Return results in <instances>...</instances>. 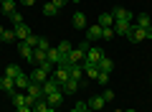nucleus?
I'll return each instance as SVG.
<instances>
[{"instance_id": "f257e3e1", "label": "nucleus", "mask_w": 152, "mask_h": 112, "mask_svg": "<svg viewBox=\"0 0 152 112\" xmlns=\"http://www.w3.org/2000/svg\"><path fill=\"white\" fill-rule=\"evenodd\" d=\"M89 41H84L81 46H76V48H71L69 51V56H66V61H69V64H81L84 59H86V51H89Z\"/></svg>"}, {"instance_id": "f03ea898", "label": "nucleus", "mask_w": 152, "mask_h": 112, "mask_svg": "<svg viewBox=\"0 0 152 112\" xmlns=\"http://www.w3.org/2000/svg\"><path fill=\"white\" fill-rule=\"evenodd\" d=\"M69 66H71L69 61H66V64H61V66H56V71H53V76H51V79H53L58 87H64L66 82L71 79V74H69Z\"/></svg>"}, {"instance_id": "7ed1b4c3", "label": "nucleus", "mask_w": 152, "mask_h": 112, "mask_svg": "<svg viewBox=\"0 0 152 112\" xmlns=\"http://www.w3.org/2000/svg\"><path fill=\"white\" fill-rule=\"evenodd\" d=\"M112 18L114 21H127V23H134V13L127 10V8H114L112 10Z\"/></svg>"}, {"instance_id": "20e7f679", "label": "nucleus", "mask_w": 152, "mask_h": 112, "mask_svg": "<svg viewBox=\"0 0 152 112\" xmlns=\"http://www.w3.org/2000/svg\"><path fill=\"white\" fill-rule=\"evenodd\" d=\"M102 59H104V51H102V48H96V46H91L86 51V59H84L81 64H99Z\"/></svg>"}, {"instance_id": "39448f33", "label": "nucleus", "mask_w": 152, "mask_h": 112, "mask_svg": "<svg viewBox=\"0 0 152 112\" xmlns=\"http://www.w3.org/2000/svg\"><path fill=\"white\" fill-rule=\"evenodd\" d=\"M48 61H51L53 66H61V64H66V53H61L56 46H51V48H48Z\"/></svg>"}, {"instance_id": "423d86ee", "label": "nucleus", "mask_w": 152, "mask_h": 112, "mask_svg": "<svg viewBox=\"0 0 152 112\" xmlns=\"http://www.w3.org/2000/svg\"><path fill=\"white\" fill-rule=\"evenodd\" d=\"M134 28V23H127V21H114V33L117 36H129V31Z\"/></svg>"}, {"instance_id": "0eeeda50", "label": "nucleus", "mask_w": 152, "mask_h": 112, "mask_svg": "<svg viewBox=\"0 0 152 112\" xmlns=\"http://www.w3.org/2000/svg\"><path fill=\"white\" fill-rule=\"evenodd\" d=\"M102 33H104V28L99 26V23H94V26L86 28V41H89V43H91V41H99V38H102Z\"/></svg>"}, {"instance_id": "6e6552de", "label": "nucleus", "mask_w": 152, "mask_h": 112, "mask_svg": "<svg viewBox=\"0 0 152 112\" xmlns=\"http://www.w3.org/2000/svg\"><path fill=\"white\" fill-rule=\"evenodd\" d=\"M26 94H28V97H33V99H41V97H43V87L36 84V82H31V84L26 87Z\"/></svg>"}, {"instance_id": "1a4fd4ad", "label": "nucleus", "mask_w": 152, "mask_h": 112, "mask_svg": "<svg viewBox=\"0 0 152 112\" xmlns=\"http://www.w3.org/2000/svg\"><path fill=\"white\" fill-rule=\"evenodd\" d=\"M127 38H129V41L132 43H140V41H145V38H147V31H145V28H132V31H129V36H127Z\"/></svg>"}, {"instance_id": "9d476101", "label": "nucleus", "mask_w": 152, "mask_h": 112, "mask_svg": "<svg viewBox=\"0 0 152 112\" xmlns=\"http://www.w3.org/2000/svg\"><path fill=\"white\" fill-rule=\"evenodd\" d=\"M51 76H48V71H43L41 66L38 69H33V74H31V82H36V84H43V82H48Z\"/></svg>"}, {"instance_id": "9b49d317", "label": "nucleus", "mask_w": 152, "mask_h": 112, "mask_svg": "<svg viewBox=\"0 0 152 112\" xmlns=\"http://www.w3.org/2000/svg\"><path fill=\"white\" fill-rule=\"evenodd\" d=\"M33 64H38V66H41V64H46V61H48V51H43V48H33Z\"/></svg>"}, {"instance_id": "f8f14e48", "label": "nucleus", "mask_w": 152, "mask_h": 112, "mask_svg": "<svg viewBox=\"0 0 152 112\" xmlns=\"http://www.w3.org/2000/svg\"><path fill=\"white\" fill-rule=\"evenodd\" d=\"M46 102H48L51 107H58L61 102H64V92H61V89H56L53 94H46Z\"/></svg>"}, {"instance_id": "ddd939ff", "label": "nucleus", "mask_w": 152, "mask_h": 112, "mask_svg": "<svg viewBox=\"0 0 152 112\" xmlns=\"http://www.w3.org/2000/svg\"><path fill=\"white\" fill-rule=\"evenodd\" d=\"M0 89L8 92V94H13V92H15V82H13L10 76H0Z\"/></svg>"}, {"instance_id": "4468645a", "label": "nucleus", "mask_w": 152, "mask_h": 112, "mask_svg": "<svg viewBox=\"0 0 152 112\" xmlns=\"http://www.w3.org/2000/svg\"><path fill=\"white\" fill-rule=\"evenodd\" d=\"M13 31H15V38H18V41H26V38L31 36V28H28L26 23H20V26H15Z\"/></svg>"}, {"instance_id": "2eb2a0df", "label": "nucleus", "mask_w": 152, "mask_h": 112, "mask_svg": "<svg viewBox=\"0 0 152 112\" xmlns=\"http://www.w3.org/2000/svg\"><path fill=\"white\" fill-rule=\"evenodd\" d=\"M104 105H107V102H104V97H91V99L86 102V107H89V110H94V112L104 110Z\"/></svg>"}, {"instance_id": "dca6fc26", "label": "nucleus", "mask_w": 152, "mask_h": 112, "mask_svg": "<svg viewBox=\"0 0 152 112\" xmlns=\"http://www.w3.org/2000/svg\"><path fill=\"white\" fill-rule=\"evenodd\" d=\"M134 26H137V28H145V31H147V28L152 26V18L147 16V13H140V16H137V21H134Z\"/></svg>"}, {"instance_id": "f3484780", "label": "nucleus", "mask_w": 152, "mask_h": 112, "mask_svg": "<svg viewBox=\"0 0 152 112\" xmlns=\"http://www.w3.org/2000/svg\"><path fill=\"white\" fill-rule=\"evenodd\" d=\"M18 53H20L23 59H28V61H31V59H33V48H31V46H28V43H26V41H20V43H18Z\"/></svg>"}, {"instance_id": "a211bd4d", "label": "nucleus", "mask_w": 152, "mask_h": 112, "mask_svg": "<svg viewBox=\"0 0 152 112\" xmlns=\"http://www.w3.org/2000/svg\"><path fill=\"white\" fill-rule=\"evenodd\" d=\"M96 23H99L102 28H114V18H112V13H102Z\"/></svg>"}, {"instance_id": "6ab92c4d", "label": "nucleus", "mask_w": 152, "mask_h": 112, "mask_svg": "<svg viewBox=\"0 0 152 112\" xmlns=\"http://www.w3.org/2000/svg\"><path fill=\"white\" fill-rule=\"evenodd\" d=\"M76 89H79V82H76V79H69L64 87H61V92H64V94H76Z\"/></svg>"}, {"instance_id": "aec40b11", "label": "nucleus", "mask_w": 152, "mask_h": 112, "mask_svg": "<svg viewBox=\"0 0 152 112\" xmlns=\"http://www.w3.org/2000/svg\"><path fill=\"white\" fill-rule=\"evenodd\" d=\"M69 74H71V79L79 82V79H81V74H84V66H81V64H71V66H69Z\"/></svg>"}, {"instance_id": "412c9836", "label": "nucleus", "mask_w": 152, "mask_h": 112, "mask_svg": "<svg viewBox=\"0 0 152 112\" xmlns=\"http://www.w3.org/2000/svg\"><path fill=\"white\" fill-rule=\"evenodd\" d=\"M71 23H74V28H86V16L84 13H74Z\"/></svg>"}, {"instance_id": "4be33fe9", "label": "nucleus", "mask_w": 152, "mask_h": 112, "mask_svg": "<svg viewBox=\"0 0 152 112\" xmlns=\"http://www.w3.org/2000/svg\"><path fill=\"white\" fill-rule=\"evenodd\" d=\"M99 71H104V74H112V69H114V64H112V59H107V56H104L102 61H99Z\"/></svg>"}, {"instance_id": "5701e85b", "label": "nucleus", "mask_w": 152, "mask_h": 112, "mask_svg": "<svg viewBox=\"0 0 152 112\" xmlns=\"http://www.w3.org/2000/svg\"><path fill=\"white\" fill-rule=\"evenodd\" d=\"M33 112H51V105L46 102V97H41V99L33 105Z\"/></svg>"}, {"instance_id": "b1692460", "label": "nucleus", "mask_w": 152, "mask_h": 112, "mask_svg": "<svg viewBox=\"0 0 152 112\" xmlns=\"http://www.w3.org/2000/svg\"><path fill=\"white\" fill-rule=\"evenodd\" d=\"M28 84H31V74H23V71H20V74L15 76V87H20V89H26Z\"/></svg>"}, {"instance_id": "393cba45", "label": "nucleus", "mask_w": 152, "mask_h": 112, "mask_svg": "<svg viewBox=\"0 0 152 112\" xmlns=\"http://www.w3.org/2000/svg\"><path fill=\"white\" fill-rule=\"evenodd\" d=\"M41 87H43V97H46V94H53L56 89H61V87L56 84L53 79H48V82H43V84H41Z\"/></svg>"}, {"instance_id": "a878e982", "label": "nucleus", "mask_w": 152, "mask_h": 112, "mask_svg": "<svg viewBox=\"0 0 152 112\" xmlns=\"http://www.w3.org/2000/svg\"><path fill=\"white\" fill-rule=\"evenodd\" d=\"M18 74H20V66H18V64H8V66H5V76H10L13 82H15Z\"/></svg>"}, {"instance_id": "bb28decb", "label": "nucleus", "mask_w": 152, "mask_h": 112, "mask_svg": "<svg viewBox=\"0 0 152 112\" xmlns=\"http://www.w3.org/2000/svg\"><path fill=\"white\" fill-rule=\"evenodd\" d=\"M81 66H84V71H86V76H91V79L99 76V66L96 64H81Z\"/></svg>"}, {"instance_id": "cd10ccee", "label": "nucleus", "mask_w": 152, "mask_h": 112, "mask_svg": "<svg viewBox=\"0 0 152 112\" xmlns=\"http://www.w3.org/2000/svg\"><path fill=\"white\" fill-rule=\"evenodd\" d=\"M13 105H15V110H18V107H23V105H26V97L28 94H23V92H20V94H18V92H13Z\"/></svg>"}, {"instance_id": "c85d7f7f", "label": "nucleus", "mask_w": 152, "mask_h": 112, "mask_svg": "<svg viewBox=\"0 0 152 112\" xmlns=\"http://www.w3.org/2000/svg\"><path fill=\"white\" fill-rule=\"evenodd\" d=\"M0 5H3V13H5V16H13V13H15V0H5V3H0Z\"/></svg>"}, {"instance_id": "c756f323", "label": "nucleus", "mask_w": 152, "mask_h": 112, "mask_svg": "<svg viewBox=\"0 0 152 112\" xmlns=\"http://www.w3.org/2000/svg\"><path fill=\"white\" fill-rule=\"evenodd\" d=\"M56 13H58V8H56L53 3H51V0H48V3H46V5H43V16H56Z\"/></svg>"}, {"instance_id": "7c9ffc66", "label": "nucleus", "mask_w": 152, "mask_h": 112, "mask_svg": "<svg viewBox=\"0 0 152 112\" xmlns=\"http://www.w3.org/2000/svg\"><path fill=\"white\" fill-rule=\"evenodd\" d=\"M13 41H18V38H15V31H5V33H3V41H0V43H13Z\"/></svg>"}, {"instance_id": "2f4dec72", "label": "nucleus", "mask_w": 152, "mask_h": 112, "mask_svg": "<svg viewBox=\"0 0 152 112\" xmlns=\"http://www.w3.org/2000/svg\"><path fill=\"white\" fill-rule=\"evenodd\" d=\"M38 41H41V36H36V33H31V36L26 38V43H28L31 48H36V46H38Z\"/></svg>"}, {"instance_id": "473e14b6", "label": "nucleus", "mask_w": 152, "mask_h": 112, "mask_svg": "<svg viewBox=\"0 0 152 112\" xmlns=\"http://www.w3.org/2000/svg\"><path fill=\"white\" fill-rule=\"evenodd\" d=\"M56 48H58L61 53H66V56H69V51H71V48H74V46H71L69 41H61V43H58V46H56Z\"/></svg>"}, {"instance_id": "72a5a7b5", "label": "nucleus", "mask_w": 152, "mask_h": 112, "mask_svg": "<svg viewBox=\"0 0 152 112\" xmlns=\"http://www.w3.org/2000/svg\"><path fill=\"white\" fill-rule=\"evenodd\" d=\"M8 18H10V23H13V26H20V23H23V16H20V13H13V16H8Z\"/></svg>"}, {"instance_id": "f704fd0d", "label": "nucleus", "mask_w": 152, "mask_h": 112, "mask_svg": "<svg viewBox=\"0 0 152 112\" xmlns=\"http://www.w3.org/2000/svg\"><path fill=\"white\" fill-rule=\"evenodd\" d=\"M117 33H114V28H104V33H102V38L104 41H109V38H114Z\"/></svg>"}, {"instance_id": "c9c22d12", "label": "nucleus", "mask_w": 152, "mask_h": 112, "mask_svg": "<svg viewBox=\"0 0 152 112\" xmlns=\"http://www.w3.org/2000/svg\"><path fill=\"white\" fill-rule=\"evenodd\" d=\"M36 48H43V51H48V48H51V43L46 41L43 36H41V41H38V46H36Z\"/></svg>"}, {"instance_id": "e433bc0d", "label": "nucleus", "mask_w": 152, "mask_h": 112, "mask_svg": "<svg viewBox=\"0 0 152 112\" xmlns=\"http://www.w3.org/2000/svg\"><path fill=\"white\" fill-rule=\"evenodd\" d=\"M96 82H99V84H107V82H109V74H104V71H99Z\"/></svg>"}, {"instance_id": "4c0bfd02", "label": "nucleus", "mask_w": 152, "mask_h": 112, "mask_svg": "<svg viewBox=\"0 0 152 112\" xmlns=\"http://www.w3.org/2000/svg\"><path fill=\"white\" fill-rule=\"evenodd\" d=\"M102 97H104V102H112V99H114V92H112V89H107Z\"/></svg>"}, {"instance_id": "58836bf2", "label": "nucleus", "mask_w": 152, "mask_h": 112, "mask_svg": "<svg viewBox=\"0 0 152 112\" xmlns=\"http://www.w3.org/2000/svg\"><path fill=\"white\" fill-rule=\"evenodd\" d=\"M41 69H43V71H48V74H51V71H53V64H51V61H46V64H41Z\"/></svg>"}, {"instance_id": "ea45409f", "label": "nucleus", "mask_w": 152, "mask_h": 112, "mask_svg": "<svg viewBox=\"0 0 152 112\" xmlns=\"http://www.w3.org/2000/svg\"><path fill=\"white\" fill-rule=\"evenodd\" d=\"M51 3H53V5H56V8H58V10H61V8H64L66 3H69V0H51Z\"/></svg>"}, {"instance_id": "a19ab883", "label": "nucleus", "mask_w": 152, "mask_h": 112, "mask_svg": "<svg viewBox=\"0 0 152 112\" xmlns=\"http://www.w3.org/2000/svg\"><path fill=\"white\" fill-rule=\"evenodd\" d=\"M15 112H33V107H28V105H23V107H18Z\"/></svg>"}, {"instance_id": "79ce46f5", "label": "nucleus", "mask_w": 152, "mask_h": 112, "mask_svg": "<svg viewBox=\"0 0 152 112\" xmlns=\"http://www.w3.org/2000/svg\"><path fill=\"white\" fill-rule=\"evenodd\" d=\"M20 3H23L26 8H33V5H36V0H20Z\"/></svg>"}, {"instance_id": "37998d69", "label": "nucleus", "mask_w": 152, "mask_h": 112, "mask_svg": "<svg viewBox=\"0 0 152 112\" xmlns=\"http://www.w3.org/2000/svg\"><path fill=\"white\" fill-rule=\"evenodd\" d=\"M147 38H152V26H150V28H147Z\"/></svg>"}, {"instance_id": "c03bdc74", "label": "nucleus", "mask_w": 152, "mask_h": 112, "mask_svg": "<svg viewBox=\"0 0 152 112\" xmlns=\"http://www.w3.org/2000/svg\"><path fill=\"white\" fill-rule=\"evenodd\" d=\"M3 33H5V28H3V26H0V41H3Z\"/></svg>"}, {"instance_id": "a18cd8bd", "label": "nucleus", "mask_w": 152, "mask_h": 112, "mask_svg": "<svg viewBox=\"0 0 152 112\" xmlns=\"http://www.w3.org/2000/svg\"><path fill=\"white\" fill-rule=\"evenodd\" d=\"M51 112H61V110H58V107H51Z\"/></svg>"}, {"instance_id": "49530a36", "label": "nucleus", "mask_w": 152, "mask_h": 112, "mask_svg": "<svg viewBox=\"0 0 152 112\" xmlns=\"http://www.w3.org/2000/svg\"><path fill=\"white\" fill-rule=\"evenodd\" d=\"M81 112H94V110H89V107H86V110H81Z\"/></svg>"}, {"instance_id": "de8ad7c7", "label": "nucleus", "mask_w": 152, "mask_h": 112, "mask_svg": "<svg viewBox=\"0 0 152 112\" xmlns=\"http://www.w3.org/2000/svg\"><path fill=\"white\" fill-rule=\"evenodd\" d=\"M69 112H79V110H76V107H74V110H69Z\"/></svg>"}, {"instance_id": "09e8293b", "label": "nucleus", "mask_w": 152, "mask_h": 112, "mask_svg": "<svg viewBox=\"0 0 152 112\" xmlns=\"http://www.w3.org/2000/svg\"><path fill=\"white\" fill-rule=\"evenodd\" d=\"M71 3H81V0H71Z\"/></svg>"}, {"instance_id": "8fccbe9b", "label": "nucleus", "mask_w": 152, "mask_h": 112, "mask_svg": "<svg viewBox=\"0 0 152 112\" xmlns=\"http://www.w3.org/2000/svg\"><path fill=\"white\" fill-rule=\"evenodd\" d=\"M114 112H124V110H114Z\"/></svg>"}, {"instance_id": "3c124183", "label": "nucleus", "mask_w": 152, "mask_h": 112, "mask_svg": "<svg viewBox=\"0 0 152 112\" xmlns=\"http://www.w3.org/2000/svg\"><path fill=\"white\" fill-rule=\"evenodd\" d=\"M124 112H134V110H124Z\"/></svg>"}, {"instance_id": "603ef678", "label": "nucleus", "mask_w": 152, "mask_h": 112, "mask_svg": "<svg viewBox=\"0 0 152 112\" xmlns=\"http://www.w3.org/2000/svg\"><path fill=\"white\" fill-rule=\"evenodd\" d=\"M0 3H5V0H0Z\"/></svg>"}]
</instances>
